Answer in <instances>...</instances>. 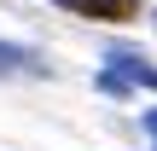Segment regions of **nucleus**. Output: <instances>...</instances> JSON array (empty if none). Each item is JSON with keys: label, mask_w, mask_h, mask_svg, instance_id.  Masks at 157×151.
Segmentation results:
<instances>
[{"label": "nucleus", "mask_w": 157, "mask_h": 151, "mask_svg": "<svg viewBox=\"0 0 157 151\" xmlns=\"http://www.w3.org/2000/svg\"><path fill=\"white\" fill-rule=\"evenodd\" d=\"M105 70H117L128 87H151L157 93V64L140 52V47H111V52H105Z\"/></svg>", "instance_id": "nucleus-1"}, {"label": "nucleus", "mask_w": 157, "mask_h": 151, "mask_svg": "<svg viewBox=\"0 0 157 151\" xmlns=\"http://www.w3.org/2000/svg\"><path fill=\"white\" fill-rule=\"evenodd\" d=\"M52 6H64L76 17H93V23H134L146 0H52Z\"/></svg>", "instance_id": "nucleus-2"}, {"label": "nucleus", "mask_w": 157, "mask_h": 151, "mask_svg": "<svg viewBox=\"0 0 157 151\" xmlns=\"http://www.w3.org/2000/svg\"><path fill=\"white\" fill-rule=\"evenodd\" d=\"M0 76H47V58H41L35 47L0 41Z\"/></svg>", "instance_id": "nucleus-3"}, {"label": "nucleus", "mask_w": 157, "mask_h": 151, "mask_svg": "<svg viewBox=\"0 0 157 151\" xmlns=\"http://www.w3.org/2000/svg\"><path fill=\"white\" fill-rule=\"evenodd\" d=\"M146 134H151V140H157V111H146Z\"/></svg>", "instance_id": "nucleus-4"}, {"label": "nucleus", "mask_w": 157, "mask_h": 151, "mask_svg": "<svg viewBox=\"0 0 157 151\" xmlns=\"http://www.w3.org/2000/svg\"><path fill=\"white\" fill-rule=\"evenodd\" d=\"M151 23H157V17H151Z\"/></svg>", "instance_id": "nucleus-5"}]
</instances>
